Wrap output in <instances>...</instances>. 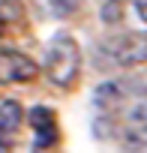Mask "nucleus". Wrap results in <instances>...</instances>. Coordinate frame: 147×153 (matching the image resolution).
<instances>
[{"mask_svg": "<svg viewBox=\"0 0 147 153\" xmlns=\"http://www.w3.org/2000/svg\"><path fill=\"white\" fill-rule=\"evenodd\" d=\"M24 123V108L15 102V99H6L3 105H0V138H12Z\"/></svg>", "mask_w": 147, "mask_h": 153, "instance_id": "423d86ee", "label": "nucleus"}, {"mask_svg": "<svg viewBox=\"0 0 147 153\" xmlns=\"http://www.w3.org/2000/svg\"><path fill=\"white\" fill-rule=\"evenodd\" d=\"M3 147H6V144H3V138H0V150H3Z\"/></svg>", "mask_w": 147, "mask_h": 153, "instance_id": "9d476101", "label": "nucleus"}, {"mask_svg": "<svg viewBox=\"0 0 147 153\" xmlns=\"http://www.w3.org/2000/svg\"><path fill=\"white\" fill-rule=\"evenodd\" d=\"M126 9H129V0H105L99 15H102V21H105V24H123Z\"/></svg>", "mask_w": 147, "mask_h": 153, "instance_id": "0eeeda50", "label": "nucleus"}, {"mask_svg": "<svg viewBox=\"0 0 147 153\" xmlns=\"http://www.w3.org/2000/svg\"><path fill=\"white\" fill-rule=\"evenodd\" d=\"M123 138H126L129 147H147V102H141L129 111Z\"/></svg>", "mask_w": 147, "mask_h": 153, "instance_id": "39448f33", "label": "nucleus"}, {"mask_svg": "<svg viewBox=\"0 0 147 153\" xmlns=\"http://www.w3.org/2000/svg\"><path fill=\"white\" fill-rule=\"evenodd\" d=\"M0 63H3V78L6 81H33V75L39 72L36 63L18 51H6L0 54Z\"/></svg>", "mask_w": 147, "mask_h": 153, "instance_id": "20e7f679", "label": "nucleus"}, {"mask_svg": "<svg viewBox=\"0 0 147 153\" xmlns=\"http://www.w3.org/2000/svg\"><path fill=\"white\" fill-rule=\"evenodd\" d=\"M42 72L54 87L69 90L81 75V48L75 42V36L69 33H54L45 45V60H42Z\"/></svg>", "mask_w": 147, "mask_h": 153, "instance_id": "f257e3e1", "label": "nucleus"}, {"mask_svg": "<svg viewBox=\"0 0 147 153\" xmlns=\"http://www.w3.org/2000/svg\"><path fill=\"white\" fill-rule=\"evenodd\" d=\"M114 66H144L147 63V30H123L108 36L96 48Z\"/></svg>", "mask_w": 147, "mask_h": 153, "instance_id": "f03ea898", "label": "nucleus"}, {"mask_svg": "<svg viewBox=\"0 0 147 153\" xmlns=\"http://www.w3.org/2000/svg\"><path fill=\"white\" fill-rule=\"evenodd\" d=\"M129 6H132L135 18H138L141 24H147V0H129Z\"/></svg>", "mask_w": 147, "mask_h": 153, "instance_id": "1a4fd4ad", "label": "nucleus"}, {"mask_svg": "<svg viewBox=\"0 0 147 153\" xmlns=\"http://www.w3.org/2000/svg\"><path fill=\"white\" fill-rule=\"evenodd\" d=\"M27 120H30V129L36 132V135H33V147H36V150H45V147H51V144L57 141V132H54V114H51V108L36 105V108H30V111H27Z\"/></svg>", "mask_w": 147, "mask_h": 153, "instance_id": "7ed1b4c3", "label": "nucleus"}, {"mask_svg": "<svg viewBox=\"0 0 147 153\" xmlns=\"http://www.w3.org/2000/svg\"><path fill=\"white\" fill-rule=\"evenodd\" d=\"M48 6L57 12V15H69L78 9V0H48Z\"/></svg>", "mask_w": 147, "mask_h": 153, "instance_id": "6e6552de", "label": "nucleus"}]
</instances>
